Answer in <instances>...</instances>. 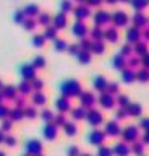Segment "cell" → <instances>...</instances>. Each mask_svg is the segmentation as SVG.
<instances>
[{"label": "cell", "mask_w": 149, "mask_h": 156, "mask_svg": "<svg viewBox=\"0 0 149 156\" xmlns=\"http://www.w3.org/2000/svg\"><path fill=\"white\" fill-rule=\"evenodd\" d=\"M73 15H75V18H76V21H83V20H86L91 15V12H89V7H86V5H83V3H80L78 7H75L73 10Z\"/></svg>", "instance_id": "obj_1"}, {"label": "cell", "mask_w": 149, "mask_h": 156, "mask_svg": "<svg viewBox=\"0 0 149 156\" xmlns=\"http://www.w3.org/2000/svg\"><path fill=\"white\" fill-rule=\"evenodd\" d=\"M62 91H63V94H68V96H73V94H78L80 91V83L78 81H65L63 85H62Z\"/></svg>", "instance_id": "obj_2"}, {"label": "cell", "mask_w": 149, "mask_h": 156, "mask_svg": "<svg viewBox=\"0 0 149 156\" xmlns=\"http://www.w3.org/2000/svg\"><path fill=\"white\" fill-rule=\"evenodd\" d=\"M20 72H21L23 80H26V81H31V80H34V78H36V68L32 67L31 63H25V65H21Z\"/></svg>", "instance_id": "obj_3"}, {"label": "cell", "mask_w": 149, "mask_h": 156, "mask_svg": "<svg viewBox=\"0 0 149 156\" xmlns=\"http://www.w3.org/2000/svg\"><path fill=\"white\" fill-rule=\"evenodd\" d=\"M110 20L115 23V26H125L128 23V15L125 12H122V10H118L113 15H110Z\"/></svg>", "instance_id": "obj_4"}, {"label": "cell", "mask_w": 149, "mask_h": 156, "mask_svg": "<svg viewBox=\"0 0 149 156\" xmlns=\"http://www.w3.org/2000/svg\"><path fill=\"white\" fill-rule=\"evenodd\" d=\"M66 24H68V20H66V13H57L54 18H52V26H55L57 29H63Z\"/></svg>", "instance_id": "obj_5"}, {"label": "cell", "mask_w": 149, "mask_h": 156, "mask_svg": "<svg viewBox=\"0 0 149 156\" xmlns=\"http://www.w3.org/2000/svg\"><path fill=\"white\" fill-rule=\"evenodd\" d=\"M94 21L97 26H102V24H107L110 21V13L105 12V10H99L97 13L94 15Z\"/></svg>", "instance_id": "obj_6"}, {"label": "cell", "mask_w": 149, "mask_h": 156, "mask_svg": "<svg viewBox=\"0 0 149 156\" xmlns=\"http://www.w3.org/2000/svg\"><path fill=\"white\" fill-rule=\"evenodd\" d=\"M71 33L78 37H84L86 33H88V26H86L83 21H75L73 28H71Z\"/></svg>", "instance_id": "obj_7"}, {"label": "cell", "mask_w": 149, "mask_h": 156, "mask_svg": "<svg viewBox=\"0 0 149 156\" xmlns=\"http://www.w3.org/2000/svg\"><path fill=\"white\" fill-rule=\"evenodd\" d=\"M139 39H141V29L139 28L133 26L127 31V41L128 42H139Z\"/></svg>", "instance_id": "obj_8"}, {"label": "cell", "mask_w": 149, "mask_h": 156, "mask_svg": "<svg viewBox=\"0 0 149 156\" xmlns=\"http://www.w3.org/2000/svg\"><path fill=\"white\" fill-rule=\"evenodd\" d=\"M23 13L26 15V18H36L37 15H39V7H37L36 3H28V5H25V8H23Z\"/></svg>", "instance_id": "obj_9"}, {"label": "cell", "mask_w": 149, "mask_h": 156, "mask_svg": "<svg viewBox=\"0 0 149 156\" xmlns=\"http://www.w3.org/2000/svg\"><path fill=\"white\" fill-rule=\"evenodd\" d=\"M42 36L46 37V41H55L57 37H59V29H57L55 26H46V31H44V34Z\"/></svg>", "instance_id": "obj_10"}, {"label": "cell", "mask_w": 149, "mask_h": 156, "mask_svg": "<svg viewBox=\"0 0 149 156\" xmlns=\"http://www.w3.org/2000/svg\"><path fill=\"white\" fill-rule=\"evenodd\" d=\"M133 23H134V26L141 29L143 26H147V18H146V15L141 13V12H138L136 15L133 16Z\"/></svg>", "instance_id": "obj_11"}, {"label": "cell", "mask_w": 149, "mask_h": 156, "mask_svg": "<svg viewBox=\"0 0 149 156\" xmlns=\"http://www.w3.org/2000/svg\"><path fill=\"white\" fill-rule=\"evenodd\" d=\"M16 88L13 85H7V86H2V94L3 98H7V99H15L16 98Z\"/></svg>", "instance_id": "obj_12"}, {"label": "cell", "mask_w": 149, "mask_h": 156, "mask_svg": "<svg viewBox=\"0 0 149 156\" xmlns=\"http://www.w3.org/2000/svg\"><path fill=\"white\" fill-rule=\"evenodd\" d=\"M37 20V24H42V26H49V24L52 23V16H50V13H47V12H39V15L36 16Z\"/></svg>", "instance_id": "obj_13"}, {"label": "cell", "mask_w": 149, "mask_h": 156, "mask_svg": "<svg viewBox=\"0 0 149 156\" xmlns=\"http://www.w3.org/2000/svg\"><path fill=\"white\" fill-rule=\"evenodd\" d=\"M104 37L107 39V41H110V42H117V41H118V33H117V29H115V28L105 29V31H104Z\"/></svg>", "instance_id": "obj_14"}, {"label": "cell", "mask_w": 149, "mask_h": 156, "mask_svg": "<svg viewBox=\"0 0 149 156\" xmlns=\"http://www.w3.org/2000/svg\"><path fill=\"white\" fill-rule=\"evenodd\" d=\"M26 150L29 151L31 154H37V153H41V150H42V146H41V143L39 141H29V143L26 145Z\"/></svg>", "instance_id": "obj_15"}, {"label": "cell", "mask_w": 149, "mask_h": 156, "mask_svg": "<svg viewBox=\"0 0 149 156\" xmlns=\"http://www.w3.org/2000/svg\"><path fill=\"white\" fill-rule=\"evenodd\" d=\"M18 91L21 93V94H29V93L32 91V86H31V81H26V80H23L20 85H18L16 88Z\"/></svg>", "instance_id": "obj_16"}, {"label": "cell", "mask_w": 149, "mask_h": 156, "mask_svg": "<svg viewBox=\"0 0 149 156\" xmlns=\"http://www.w3.org/2000/svg\"><path fill=\"white\" fill-rule=\"evenodd\" d=\"M21 24H23V28H25L26 31H34L36 26H37V21H36V18H25V21H23Z\"/></svg>", "instance_id": "obj_17"}, {"label": "cell", "mask_w": 149, "mask_h": 156, "mask_svg": "<svg viewBox=\"0 0 149 156\" xmlns=\"http://www.w3.org/2000/svg\"><path fill=\"white\" fill-rule=\"evenodd\" d=\"M91 51L96 54H104L105 52V46L102 41H93L91 42Z\"/></svg>", "instance_id": "obj_18"}, {"label": "cell", "mask_w": 149, "mask_h": 156, "mask_svg": "<svg viewBox=\"0 0 149 156\" xmlns=\"http://www.w3.org/2000/svg\"><path fill=\"white\" fill-rule=\"evenodd\" d=\"M134 52H136V55H146L147 54V46L144 42H134V49H133Z\"/></svg>", "instance_id": "obj_19"}, {"label": "cell", "mask_w": 149, "mask_h": 156, "mask_svg": "<svg viewBox=\"0 0 149 156\" xmlns=\"http://www.w3.org/2000/svg\"><path fill=\"white\" fill-rule=\"evenodd\" d=\"M32 102H34L36 106H42L46 104V96L42 91H36L34 94H32Z\"/></svg>", "instance_id": "obj_20"}, {"label": "cell", "mask_w": 149, "mask_h": 156, "mask_svg": "<svg viewBox=\"0 0 149 156\" xmlns=\"http://www.w3.org/2000/svg\"><path fill=\"white\" fill-rule=\"evenodd\" d=\"M31 65L34 67L36 70H39V68H44V67H46V58L42 57V55H36L34 58H32Z\"/></svg>", "instance_id": "obj_21"}, {"label": "cell", "mask_w": 149, "mask_h": 156, "mask_svg": "<svg viewBox=\"0 0 149 156\" xmlns=\"http://www.w3.org/2000/svg\"><path fill=\"white\" fill-rule=\"evenodd\" d=\"M91 37H93L94 41H102V37H104L102 28H100V26H96V28L91 29Z\"/></svg>", "instance_id": "obj_22"}, {"label": "cell", "mask_w": 149, "mask_h": 156, "mask_svg": "<svg viewBox=\"0 0 149 156\" xmlns=\"http://www.w3.org/2000/svg\"><path fill=\"white\" fill-rule=\"evenodd\" d=\"M133 5V8L134 10H138V12H141V10H144L149 5V0H131V2H130Z\"/></svg>", "instance_id": "obj_23"}, {"label": "cell", "mask_w": 149, "mask_h": 156, "mask_svg": "<svg viewBox=\"0 0 149 156\" xmlns=\"http://www.w3.org/2000/svg\"><path fill=\"white\" fill-rule=\"evenodd\" d=\"M54 47H55V51H66V47H68V42L65 41V39H60V37H57L55 41H54Z\"/></svg>", "instance_id": "obj_24"}, {"label": "cell", "mask_w": 149, "mask_h": 156, "mask_svg": "<svg viewBox=\"0 0 149 156\" xmlns=\"http://www.w3.org/2000/svg\"><path fill=\"white\" fill-rule=\"evenodd\" d=\"M76 57H78V60H80L81 63H89V62H91V54H89V51H80Z\"/></svg>", "instance_id": "obj_25"}, {"label": "cell", "mask_w": 149, "mask_h": 156, "mask_svg": "<svg viewBox=\"0 0 149 156\" xmlns=\"http://www.w3.org/2000/svg\"><path fill=\"white\" fill-rule=\"evenodd\" d=\"M46 44V37L42 34H34L32 36V46L34 47H42Z\"/></svg>", "instance_id": "obj_26"}, {"label": "cell", "mask_w": 149, "mask_h": 156, "mask_svg": "<svg viewBox=\"0 0 149 156\" xmlns=\"http://www.w3.org/2000/svg\"><path fill=\"white\" fill-rule=\"evenodd\" d=\"M44 135H46V138H49V140L55 138V135H57V129H55L54 125H47L46 129H44Z\"/></svg>", "instance_id": "obj_27"}, {"label": "cell", "mask_w": 149, "mask_h": 156, "mask_svg": "<svg viewBox=\"0 0 149 156\" xmlns=\"http://www.w3.org/2000/svg\"><path fill=\"white\" fill-rule=\"evenodd\" d=\"M60 10L62 13H68L73 10V3H71V0H62L60 2Z\"/></svg>", "instance_id": "obj_28"}, {"label": "cell", "mask_w": 149, "mask_h": 156, "mask_svg": "<svg viewBox=\"0 0 149 156\" xmlns=\"http://www.w3.org/2000/svg\"><path fill=\"white\" fill-rule=\"evenodd\" d=\"M31 86H32V91H41L44 88V81L39 80V78H34V80H31Z\"/></svg>", "instance_id": "obj_29"}, {"label": "cell", "mask_w": 149, "mask_h": 156, "mask_svg": "<svg viewBox=\"0 0 149 156\" xmlns=\"http://www.w3.org/2000/svg\"><path fill=\"white\" fill-rule=\"evenodd\" d=\"M125 65H127V60H125V57H122V55L113 57V67H117V68H123Z\"/></svg>", "instance_id": "obj_30"}, {"label": "cell", "mask_w": 149, "mask_h": 156, "mask_svg": "<svg viewBox=\"0 0 149 156\" xmlns=\"http://www.w3.org/2000/svg\"><path fill=\"white\" fill-rule=\"evenodd\" d=\"M80 49L81 51H91V41L89 39H86V37H81V41H80Z\"/></svg>", "instance_id": "obj_31"}, {"label": "cell", "mask_w": 149, "mask_h": 156, "mask_svg": "<svg viewBox=\"0 0 149 156\" xmlns=\"http://www.w3.org/2000/svg\"><path fill=\"white\" fill-rule=\"evenodd\" d=\"M10 115H12V120H20L23 115H25V112H23L20 107H18V109H13L12 112H10Z\"/></svg>", "instance_id": "obj_32"}, {"label": "cell", "mask_w": 149, "mask_h": 156, "mask_svg": "<svg viewBox=\"0 0 149 156\" xmlns=\"http://www.w3.org/2000/svg\"><path fill=\"white\" fill-rule=\"evenodd\" d=\"M25 18H26V15L23 13V10H16L15 15H13V20H15L16 23H23V21H25Z\"/></svg>", "instance_id": "obj_33"}, {"label": "cell", "mask_w": 149, "mask_h": 156, "mask_svg": "<svg viewBox=\"0 0 149 156\" xmlns=\"http://www.w3.org/2000/svg\"><path fill=\"white\" fill-rule=\"evenodd\" d=\"M66 51H68L70 54H71V55H78V52L81 51V49H80V46H78V44H68V47H66Z\"/></svg>", "instance_id": "obj_34"}, {"label": "cell", "mask_w": 149, "mask_h": 156, "mask_svg": "<svg viewBox=\"0 0 149 156\" xmlns=\"http://www.w3.org/2000/svg\"><path fill=\"white\" fill-rule=\"evenodd\" d=\"M133 52V47L131 46H128V44H125V46L122 47V51H120V55H122V57H130V54H131Z\"/></svg>", "instance_id": "obj_35"}, {"label": "cell", "mask_w": 149, "mask_h": 156, "mask_svg": "<svg viewBox=\"0 0 149 156\" xmlns=\"http://www.w3.org/2000/svg\"><path fill=\"white\" fill-rule=\"evenodd\" d=\"M57 107H59L60 111H66L70 107L68 106V101H66L65 98H63V99H59V101H57Z\"/></svg>", "instance_id": "obj_36"}, {"label": "cell", "mask_w": 149, "mask_h": 156, "mask_svg": "<svg viewBox=\"0 0 149 156\" xmlns=\"http://www.w3.org/2000/svg\"><path fill=\"white\" fill-rule=\"evenodd\" d=\"M102 3V0H84V3L86 7H99V5Z\"/></svg>", "instance_id": "obj_37"}, {"label": "cell", "mask_w": 149, "mask_h": 156, "mask_svg": "<svg viewBox=\"0 0 149 156\" xmlns=\"http://www.w3.org/2000/svg\"><path fill=\"white\" fill-rule=\"evenodd\" d=\"M133 76H134V75H133L131 70H125V72H123V80H125V81H131Z\"/></svg>", "instance_id": "obj_38"}, {"label": "cell", "mask_w": 149, "mask_h": 156, "mask_svg": "<svg viewBox=\"0 0 149 156\" xmlns=\"http://www.w3.org/2000/svg\"><path fill=\"white\" fill-rule=\"evenodd\" d=\"M127 63H128L130 67H136L138 63H139V58H138V57H128Z\"/></svg>", "instance_id": "obj_39"}, {"label": "cell", "mask_w": 149, "mask_h": 156, "mask_svg": "<svg viewBox=\"0 0 149 156\" xmlns=\"http://www.w3.org/2000/svg\"><path fill=\"white\" fill-rule=\"evenodd\" d=\"M25 115H28L29 119H34V117H36V111L32 109V107H28V109H25Z\"/></svg>", "instance_id": "obj_40"}, {"label": "cell", "mask_w": 149, "mask_h": 156, "mask_svg": "<svg viewBox=\"0 0 149 156\" xmlns=\"http://www.w3.org/2000/svg\"><path fill=\"white\" fill-rule=\"evenodd\" d=\"M149 78V73L146 70H143V72H138V80H143V81H146Z\"/></svg>", "instance_id": "obj_41"}, {"label": "cell", "mask_w": 149, "mask_h": 156, "mask_svg": "<svg viewBox=\"0 0 149 156\" xmlns=\"http://www.w3.org/2000/svg\"><path fill=\"white\" fill-rule=\"evenodd\" d=\"M8 115V109L3 104H0V119H3V117Z\"/></svg>", "instance_id": "obj_42"}, {"label": "cell", "mask_w": 149, "mask_h": 156, "mask_svg": "<svg viewBox=\"0 0 149 156\" xmlns=\"http://www.w3.org/2000/svg\"><path fill=\"white\" fill-rule=\"evenodd\" d=\"M96 86H97V88L105 86V80H104L102 76H97V78H96Z\"/></svg>", "instance_id": "obj_43"}, {"label": "cell", "mask_w": 149, "mask_h": 156, "mask_svg": "<svg viewBox=\"0 0 149 156\" xmlns=\"http://www.w3.org/2000/svg\"><path fill=\"white\" fill-rule=\"evenodd\" d=\"M52 117H54V115H52L50 111H44V112H42V119H44V120H52Z\"/></svg>", "instance_id": "obj_44"}, {"label": "cell", "mask_w": 149, "mask_h": 156, "mask_svg": "<svg viewBox=\"0 0 149 156\" xmlns=\"http://www.w3.org/2000/svg\"><path fill=\"white\" fill-rule=\"evenodd\" d=\"M5 143H7L8 146H13V145L16 143V140L13 138V136H7V138H5Z\"/></svg>", "instance_id": "obj_45"}, {"label": "cell", "mask_w": 149, "mask_h": 156, "mask_svg": "<svg viewBox=\"0 0 149 156\" xmlns=\"http://www.w3.org/2000/svg\"><path fill=\"white\" fill-rule=\"evenodd\" d=\"M143 65L146 68H149V54H146V55L143 57Z\"/></svg>", "instance_id": "obj_46"}, {"label": "cell", "mask_w": 149, "mask_h": 156, "mask_svg": "<svg viewBox=\"0 0 149 156\" xmlns=\"http://www.w3.org/2000/svg\"><path fill=\"white\" fill-rule=\"evenodd\" d=\"M66 133H68V135H73V133H75V127H73V125H66Z\"/></svg>", "instance_id": "obj_47"}, {"label": "cell", "mask_w": 149, "mask_h": 156, "mask_svg": "<svg viewBox=\"0 0 149 156\" xmlns=\"http://www.w3.org/2000/svg\"><path fill=\"white\" fill-rule=\"evenodd\" d=\"M10 127H12V122H10V120H5V122H3V130H10Z\"/></svg>", "instance_id": "obj_48"}, {"label": "cell", "mask_w": 149, "mask_h": 156, "mask_svg": "<svg viewBox=\"0 0 149 156\" xmlns=\"http://www.w3.org/2000/svg\"><path fill=\"white\" fill-rule=\"evenodd\" d=\"M141 34H143V36H144V37H146L147 41H149V28H146V29H143V31H141Z\"/></svg>", "instance_id": "obj_49"}, {"label": "cell", "mask_w": 149, "mask_h": 156, "mask_svg": "<svg viewBox=\"0 0 149 156\" xmlns=\"http://www.w3.org/2000/svg\"><path fill=\"white\" fill-rule=\"evenodd\" d=\"M57 124H63V115H59V119H57Z\"/></svg>", "instance_id": "obj_50"}, {"label": "cell", "mask_w": 149, "mask_h": 156, "mask_svg": "<svg viewBox=\"0 0 149 156\" xmlns=\"http://www.w3.org/2000/svg\"><path fill=\"white\" fill-rule=\"evenodd\" d=\"M105 2H107V3H110V5H113V3H117L118 0H105Z\"/></svg>", "instance_id": "obj_51"}, {"label": "cell", "mask_w": 149, "mask_h": 156, "mask_svg": "<svg viewBox=\"0 0 149 156\" xmlns=\"http://www.w3.org/2000/svg\"><path fill=\"white\" fill-rule=\"evenodd\" d=\"M2 99H3V94H2V91H0V104H2Z\"/></svg>", "instance_id": "obj_52"}, {"label": "cell", "mask_w": 149, "mask_h": 156, "mask_svg": "<svg viewBox=\"0 0 149 156\" xmlns=\"http://www.w3.org/2000/svg\"><path fill=\"white\" fill-rule=\"evenodd\" d=\"M118 2H123V3H128V2H131V0H118Z\"/></svg>", "instance_id": "obj_53"}, {"label": "cell", "mask_w": 149, "mask_h": 156, "mask_svg": "<svg viewBox=\"0 0 149 156\" xmlns=\"http://www.w3.org/2000/svg\"><path fill=\"white\" fill-rule=\"evenodd\" d=\"M3 140V135H2V132H0V141H2Z\"/></svg>", "instance_id": "obj_54"}, {"label": "cell", "mask_w": 149, "mask_h": 156, "mask_svg": "<svg viewBox=\"0 0 149 156\" xmlns=\"http://www.w3.org/2000/svg\"><path fill=\"white\" fill-rule=\"evenodd\" d=\"M76 2H78V3H84V0H76Z\"/></svg>", "instance_id": "obj_55"}, {"label": "cell", "mask_w": 149, "mask_h": 156, "mask_svg": "<svg viewBox=\"0 0 149 156\" xmlns=\"http://www.w3.org/2000/svg\"><path fill=\"white\" fill-rule=\"evenodd\" d=\"M0 156H5V153H3V151H0Z\"/></svg>", "instance_id": "obj_56"}, {"label": "cell", "mask_w": 149, "mask_h": 156, "mask_svg": "<svg viewBox=\"0 0 149 156\" xmlns=\"http://www.w3.org/2000/svg\"><path fill=\"white\" fill-rule=\"evenodd\" d=\"M0 90H2V81H0Z\"/></svg>", "instance_id": "obj_57"}, {"label": "cell", "mask_w": 149, "mask_h": 156, "mask_svg": "<svg viewBox=\"0 0 149 156\" xmlns=\"http://www.w3.org/2000/svg\"><path fill=\"white\" fill-rule=\"evenodd\" d=\"M147 23H149V18H147Z\"/></svg>", "instance_id": "obj_58"}, {"label": "cell", "mask_w": 149, "mask_h": 156, "mask_svg": "<svg viewBox=\"0 0 149 156\" xmlns=\"http://www.w3.org/2000/svg\"><path fill=\"white\" fill-rule=\"evenodd\" d=\"M25 156H28V154H25Z\"/></svg>", "instance_id": "obj_59"}]
</instances>
